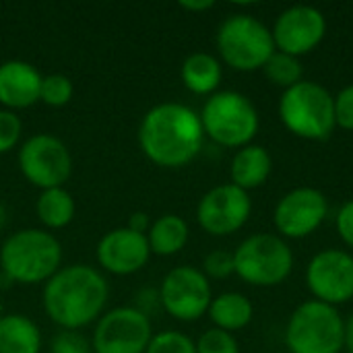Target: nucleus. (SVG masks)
Here are the masks:
<instances>
[{
    "label": "nucleus",
    "mask_w": 353,
    "mask_h": 353,
    "mask_svg": "<svg viewBox=\"0 0 353 353\" xmlns=\"http://www.w3.org/2000/svg\"><path fill=\"white\" fill-rule=\"evenodd\" d=\"M329 215L327 196L312 186H298L285 192L273 211V225L283 240H302L312 236Z\"/></svg>",
    "instance_id": "nucleus-14"
},
{
    "label": "nucleus",
    "mask_w": 353,
    "mask_h": 353,
    "mask_svg": "<svg viewBox=\"0 0 353 353\" xmlns=\"http://www.w3.org/2000/svg\"><path fill=\"white\" fill-rule=\"evenodd\" d=\"M263 72L271 85L281 87L283 91L304 81V68H302L300 58L277 52V50L273 52V56L263 66Z\"/></svg>",
    "instance_id": "nucleus-24"
},
{
    "label": "nucleus",
    "mask_w": 353,
    "mask_h": 353,
    "mask_svg": "<svg viewBox=\"0 0 353 353\" xmlns=\"http://www.w3.org/2000/svg\"><path fill=\"white\" fill-rule=\"evenodd\" d=\"M60 267L62 244L48 230L25 228L10 234L2 242L0 271L12 283H46Z\"/></svg>",
    "instance_id": "nucleus-3"
},
{
    "label": "nucleus",
    "mask_w": 353,
    "mask_h": 353,
    "mask_svg": "<svg viewBox=\"0 0 353 353\" xmlns=\"http://www.w3.org/2000/svg\"><path fill=\"white\" fill-rule=\"evenodd\" d=\"M343 350L347 353H353V312L350 319L345 321V333H343Z\"/></svg>",
    "instance_id": "nucleus-35"
},
{
    "label": "nucleus",
    "mask_w": 353,
    "mask_h": 353,
    "mask_svg": "<svg viewBox=\"0 0 353 353\" xmlns=\"http://www.w3.org/2000/svg\"><path fill=\"white\" fill-rule=\"evenodd\" d=\"M205 277L211 279H228L232 275H236V267H234V252L230 250H213L203 259V269Z\"/></svg>",
    "instance_id": "nucleus-28"
},
{
    "label": "nucleus",
    "mask_w": 353,
    "mask_h": 353,
    "mask_svg": "<svg viewBox=\"0 0 353 353\" xmlns=\"http://www.w3.org/2000/svg\"><path fill=\"white\" fill-rule=\"evenodd\" d=\"M41 331L25 314H2L0 353H39Z\"/></svg>",
    "instance_id": "nucleus-22"
},
{
    "label": "nucleus",
    "mask_w": 353,
    "mask_h": 353,
    "mask_svg": "<svg viewBox=\"0 0 353 353\" xmlns=\"http://www.w3.org/2000/svg\"><path fill=\"white\" fill-rule=\"evenodd\" d=\"M110 298L105 277L89 265L60 267L41 292V304L48 319L62 331H79L103 314Z\"/></svg>",
    "instance_id": "nucleus-2"
},
{
    "label": "nucleus",
    "mask_w": 353,
    "mask_h": 353,
    "mask_svg": "<svg viewBox=\"0 0 353 353\" xmlns=\"http://www.w3.org/2000/svg\"><path fill=\"white\" fill-rule=\"evenodd\" d=\"M6 221H8V211H6L4 203L0 201V230H4V228H6Z\"/></svg>",
    "instance_id": "nucleus-36"
},
{
    "label": "nucleus",
    "mask_w": 353,
    "mask_h": 353,
    "mask_svg": "<svg viewBox=\"0 0 353 353\" xmlns=\"http://www.w3.org/2000/svg\"><path fill=\"white\" fill-rule=\"evenodd\" d=\"M236 275L254 288H275L294 271V252L277 234H252L234 250Z\"/></svg>",
    "instance_id": "nucleus-7"
},
{
    "label": "nucleus",
    "mask_w": 353,
    "mask_h": 353,
    "mask_svg": "<svg viewBox=\"0 0 353 353\" xmlns=\"http://www.w3.org/2000/svg\"><path fill=\"white\" fill-rule=\"evenodd\" d=\"M153 339L151 319L134 306L103 312L93 329V353H145Z\"/></svg>",
    "instance_id": "nucleus-11"
},
{
    "label": "nucleus",
    "mask_w": 353,
    "mask_h": 353,
    "mask_svg": "<svg viewBox=\"0 0 353 353\" xmlns=\"http://www.w3.org/2000/svg\"><path fill=\"white\" fill-rule=\"evenodd\" d=\"M306 288L312 300L329 306L347 304L353 298V254L339 248L316 252L306 265Z\"/></svg>",
    "instance_id": "nucleus-13"
},
{
    "label": "nucleus",
    "mask_w": 353,
    "mask_h": 353,
    "mask_svg": "<svg viewBox=\"0 0 353 353\" xmlns=\"http://www.w3.org/2000/svg\"><path fill=\"white\" fill-rule=\"evenodd\" d=\"M203 141L201 116L184 103H157L139 124V147L159 168L188 165L201 153Z\"/></svg>",
    "instance_id": "nucleus-1"
},
{
    "label": "nucleus",
    "mask_w": 353,
    "mask_h": 353,
    "mask_svg": "<svg viewBox=\"0 0 353 353\" xmlns=\"http://www.w3.org/2000/svg\"><path fill=\"white\" fill-rule=\"evenodd\" d=\"M126 228H130L132 232H139V234H145V236H147V232H149V228H151V219H149V215H147V213H143V211H134V213L128 217Z\"/></svg>",
    "instance_id": "nucleus-33"
},
{
    "label": "nucleus",
    "mask_w": 353,
    "mask_h": 353,
    "mask_svg": "<svg viewBox=\"0 0 353 353\" xmlns=\"http://www.w3.org/2000/svg\"><path fill=\"white\" fill-rule=\"evenodd\" d=\"M184 87L194 95H213L223 79L221 60L209 52H194L184 58L180 66Z\"/></svg>",
    "instance_id": "nucleus-19"
},
{
    "label": "nucleus",
    "mask_w": 353,
    "mask_h": 353,
    "mask_svg": "<svg viewBox=\"0 0 353 353\" xmlns=\"http://www.w3.org/2000/svg\"><path fill=\"white\" fill-rule=\"evenodd\" d=\"M23 134V122L17 112L0 108V155L12 151Z\"/></svg>",
    "instance_id": "nucleus-29"
},
{
    "label": "nucleus",
    "mask_w": 353,
    "mask_h": 353,
    "mask_svg": "<svg viewBox=\"0 0 353 353\" xmlns=\"http://www.w3.org/2000/svg\"><path fill=\"white\" fill-rule=\"evenodd\" d=\"M43 74L25 60L0 64V105L4 110H25L39 101Z\"/></svg>",
    "instance_id": "nucleus-17"
},
{
    "label": "nucleus",
    "mask_w": 353,
    "mask_h": 353,
    "mask_svg": "<svg viewBox=\"0 0 353 353\" xmlns=\"http://www.w3.org/2000/svg\"><path fill=\"white\" fill-rule=\"evenodd\" d=\"M178 4H180V8H184L188 12H205L215 6L213 0H180Z\"/></svg>",
    "instance_id": "nucleus-34"
},
{
    "label": "nucleus",
    "mask_w": 353,
    "mask_h": 353,
    "mask_svg": "<svg viewBox=\"0 0 353 353\" xmlns=\"http://www.w3.org/2000/svg\"><path fill=\"white\" fill-rule=\"evenodd\" d=\"M50 353H93L91 341L79 331H58L52 337Z\"/></svg>",
    "instance_id": "nucleus-30"
},
{
    "label": "nucleus",
    "mask_w": 353,
    "mask_h": 353,
    "mask_svg": "<svg viewBox=\"0 0 353 353\" xmlns=\"http://www.w3.org/2000/svg\"><path fill=\"white\" fill-rule=\"evenodd\" d=\"M273 172V157L263 145H246L238 149L230 163V184L250 192L261 188Z\"/></svg>",
    "instance_id": "nucleus-18"
},
{
    "label": "nucleus",
    "mask_w": 353,
    "mask_h": 353,
    "mask_svg": "<svg viewBox=\"0 0 353 353\" xmlns=\"http://www.w3.org/2000/svg\"><path fill=\"white\" fill-rule=\"evenodd\" d=\"M190 230L186 219H182L176 213H165L151 221V228L147 232V242L151 248V254L157 256H174L184 250L188 244Z\"/></svg>",
    "instance_id": "nucleus-21"
},
{
    "label": "nucleus",
    "mask_w": 353,
    "mask_h": 353,
    "mask_svg": "<svg viewBox=\"0 0 353 353\" xmlns=\"http://www.w3.org/2000/svg\"><path fill=\"white\" fill-rule=\"evenodd\" d=\"M145 353H196V343L180 331H163L153 335Z\"/></svg>",
    "instance_id": "nucleus-26"
},
{
    "label": "nucleus",
    "mask_w": 353,
    "mask_h": 353,
    "mask_svg": "<svg viewBox=\"0 0 353 353\" xmlns=\"http://www.w3.org/2000/svg\"><path fill=\"white\" fill-rule=\"evenodd\" d=\"M335 228H337V234H339L341 242L353 250V199L345 201L339 207L337 217H335Z\"/></svg>",
    "instance_id": "nucleus-32"
},
{
    "label": "nucleus",
    "mask_w": 353,
    "mask_h": 353,
    "mask_svg": "<svg viewBox=\"0 0 353 353\" xmlns=\"http://www.w3.org/2000/svg\"><path fill=\"white\" fill-rule=\"evenodd\" d=\"M95 259L103 271L126 277L145 269L151 259V248L145 234L132 232L124 225L108 232L97 242Z\"/></svg>",
    "instance_id": "nucleus-16"
},
{
    "label": "nucleus",
    "mask_w": 353,
    "mask_h": 353,
    "mask_svg": "<svg viewBox=\"0 0 353 353\" xmlns=\"http://www.w3.org/2000/svg\"><path fill=\"white\" fill-rule=\"evenodd\" d=\"M199 116L205 137L228 149L250 145L261 128L256 105L240 91L228 89L209 95Z\"/></svg>",
    "instance_id": "nucleus-5"
},
{
    "label": "nucleus",
    "mask_w": 353,
    "mask_h": 353,
    "mask_svg": "<svg viewBox=\"0 0 353 353\" xmlns=\"http://www.w3.org/2000/svg\"><path fill=\"white\" fill-rule=\"evenodd\" d=\"M215 46L223 64L240 72L263 70L275 52L271 29L252 14L238 12L221 21Z\"/></svg>",
    "instance_id": "nucleus-6"
},
{
    "label": "nucleus",
    "mask_w": 353,
    "mask_h": 353,
    "mask_svg": "<svg viewBox=\"0 0 353 353\" xmlns=\"http://www.w3.org/2000/svg\"><path fill=\"white\" fill-rule=\"evenodd\" d=\"M252 213V199L246 190L225 182L207 190L196 205V221L209 236H232L240 232Z\"/></svg>",
    "instance_id": "nucleus-12"
},
{
    "label": "nucleus",
    "mask_w": 353,
    "mask_h": 353,
    "mask_svg": "<svg viewBox=\"0 0 353 353\" xmlns=\"http://www.w3.org/2000/svg\"><path fill=\"white\" fill-rule=\"evenodd\" d=\"M335 126L353 132V83L335 95Z\"/></svg>",
    "instance_id": "nucleus-31"
},
{
    "label": "nucleus",
    "mask_w": 353,
    "mask_h": 353,
    "mask_svg": "<svg viewBox=\"0 0 353 353\" xmlns=\"http://www.w3.org/2000/svg\"><path fill=\"white\" fill-rule=\"evenodd\" d=\"M279 120L294 137L327 141L335 126V95L316 81H302L279 97Z\"/></svg>",
    "instance_id": "nucleus-4"
},
{
    "label": "nucleus",
    "mask_w": 353,
    "mask_h": 353,
    "mask_svg": "<svg viewBox=\"0 0 353 353\" xmlns=\"http://www.w3.org/2000/svg\"><path fill=\"white\" fill-rule=\"evenodd\" d=\"M0 319H2V302H0Z\"/></svg>",
    "instance_id": "nucleus-37"
},
{
    "label": "nucleus",
    "mask_w": 353,
    "mask_h": 353,
    "mask_svg": "<svg viewBox=\"0 0 353 353\" xmlns=\"http://www.w3.org/2000/svg\"><path fill=\"white\" fill-rule=\"evenodd\" d=\"M194 343H196V353H240V345L234 333L215 327L205 331Z\"/></svg>",
    "instance_id": "nucleus-27"
},
{
    "label": "nucleus",
    "mask_w": 353,
    "mask_h": 353,
    "mask_svg": "<svg viewBox=\"0 0 353 353\" xmlns=\"http://www.w3.org/2000/svg\"><path fill=\"white\" fill-rule=\"evenodd\" d=\"M72 93H74V85L66 74L54 72L41 79L39 101L50 108H64L72 99Z\"/></svg>",
    "instance_id": "nucleus-25"
},
{
    "label": "nucleus",
    "mask_w": 353,
    "mask_h": 353,
    "mask_svg": "<svg viewBox=\"0 0 353 353\" xmlns=\"http://www.w3.org/2000/svg\"><path fill=\"white\" fill-rule=\"evenodd\" d=\"M343 333L345 321L335 306L306 300L290 314L285 345L292 353H339Z\"/></svg>",
    "instance_id": "nucleus-8"
},
{
    "label": "nucleus",
    "mask_w": 353,
    "mask_h": 353,
    "mask_svg": "<svg viewBox=\"0 0 353 353\" xmlns=\"http://www.w3.org/2000/svg\"><path fill=\"white\" fill-rule=\"evenodd\" d=\"M23 178L39 188H60L72 174V157L66 143L54 134L39 132L29 137L17 155Z\"/></svg>",
    "instance_id": "nucleus-9"
},
{
    "label": "nucleus",
    "mask_w": 353,
    "mask_h": 353,
    "mask_svg": "<svg viewBox=\"0 0 353 353\" xmlns=\"http://www.w3.org/2000/svg\"><path fill=\"white\" fill-rule=\"evenodd\" d=\"M35 213L48 232L50 230H62L74 219L77 203L64 186L48 188V190L39 192V196L35 201Z\"/></svg>",
    "instance_id": "nucleus-23"
},
{
    "label": "nucleus",
    "mask_w": 353,
    "mask_h": 353,
    "mask_svg": "<svg viewBox=\"0 0 353 353\" xmlns=\"http://www.w3.org/2000/svg\"><path fill=\"white\" fill-rule=\"evenodd\" d=\"M207 316L211 319L215 329L236 333V331L246 329L252 323L254 306L240 292H223L219 296H213Z\"/></svg>",
    "instance_id": "nucleus-20"
},
{
    "label": "nucleus",
    "mask_w": 353,
    "mask_h": 353,
    "mask_svg": "<svg viewBox=\"0 0 353 353\" xmlns=\"http://www.w3.org/2000/svg\"><path fill=\"white\" fill-rule=\"evenodd\" d=\"M161 308L180 323H194L203 319L211 306V281L196 267L182 265L165 273L159 285Z\"/></svg>",
    "instance_id": "nucleus-10"
},
{
    "label": "nucleus",
    "mask_w": 353,
    "mask_h": 353,
    "mask_svg": "<svg viewBox=\"0 0 353 353\" xmlns=\"http://www.w3.org/2000/svg\"><path fill=\"white\" fill-rule=\"evenodd\" d=\"M277 52L302 58L314 52L327 35V17L310 4H294L279 12L271 29Z\"/></svg>",
    "instance_id": "nucleus-15"
}]
</instances>
